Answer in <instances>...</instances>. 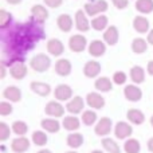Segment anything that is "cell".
I'll list each match as a JSON object with an SVG mask.
<instances>
[{"label": "cell", "instance_id": "obj_8", "mask_svg": "<svg viewBox=\"0 0 153 153\" xmlns=\"http://www.w3.org/2000/svg\"><path fill=\"white\" fill-rule=\"evenodd\" d=\"M45 113L53 118H61L65 116V106L59 101H50L45 108Z\"/></svg>", "mask_w": 153, "mask_h": 153}, {"label": "cell", "instance_id": "obj_9", "mask_svg": "<svg viewBox=\"0 0 153 153\" xmlns=\"http://www.w3.org/2000/svg\"><path fill=\"white\" fill-rule=\"evenodd\" d=\"M85 109V100L81 95H74L69 102L66 103V110L73 116H76L79 113H83Z\"/></svg>", "mask_w": 153, "mask_h": 153}, {"label": "cell", "instance_id": "obj_12", "mask_svg": "<svg viewBox=\"0 0 153 153\" xmlns=\"http://www.w3.org/2000/svg\"><path fill=\"white\" fill-rule=\"evenodd\" d=\"M31 18L40 24H45L48 19V10L43 4H35L31 7Z\"/></svg>", "mask_w": 153, "mask_h": 153}, {"label": "cell", "instance_id": "obj_48", "mask_svg": "<svg viewBox=\"0 0 153 153\" xmlns=\"http://www.w3.org/2000/svg\"><path fill=\"white\" fill-rule=\"evenodd\" d=\"M146 146H148V151L151 152V153H153V137L148 140V143H146Z\"/></svg>", "mask_w": 153, "mask_h": 153}, {"label": "cell", "instance_id": "obj_29", "mask_svg": "<svg viewBox=\"0 0 153 153\" xmlns=\"http://www.w3.org/2000/svg\"><path fill=\"white\" fill-rule=\"evenodd\" d=\"M83 141H85L83 136H82L81 133H78V132H71L69 136H67V138H66L67 146H69V148H71V149L81 148V146L83 145Z\"/></svg>", "mask_w": 153, "mask_h": 153}, {"label": "cell", "instance_id": "obj_31", "mask_svg": "<svg viewBox=\"0 0 153 153\" xmlns=\"http://www.w3.org/2000/svg\"><path fill=\"white\" fill-rule=\"evenodd\" d=\"M108 22L109 19L106 15H98L90 20V24H91V28L95 31H105L108 28Z\"/></svg>", "mask_w": 153, "mask_h": 153}, {"label": "cell", "instance_id": "obj_53", "mask_svg": "<svg viewBox=\"0 0 153 153\" xmlns=\"http://www.w3.org/2000/svg\"><path fill=\"white\" fill-rule=\"evenodd\" d=\"M151 125H152V128H153V116L151 117Z\"/></svg>", "mask_w": 153, "mask_h": 153}, {"label": "cell", "instance_id": "obj_21", "mask_svg": "<svg viewBox=\"0 0 153 153\" xmlns=\"http://www.w3.org/2000/svg\"><path fill=\"white\" fill-rule=\"evenodd\" d=\"M55 73L58 74L59 76H67L70 75L73 70V66H71V62L69 59H65V58H59L58 61L55 62Z\"/></svg>", "mask_w": 153, "mask_h": 153}, {"label": "cell", "instance_id": "obj_45", "mask_svg": "<svg viewBox=\"0 0 153 153\" xmlns=\"http://www.w3.org/2000/svg\"><path fill=\"white\" fill-rule=\"evenodd\" d=\"M7 75V65L4 62H0V79H4Z\"/></svg>", "mask_w": 153, "mask_h": 153}, {"label": "cell", "instance_id": "obj_49", "mask_svg": "<svg viewBox=\"0 0 153 153\" xmlns=\"http://www.w3.org/2000/svg\"><path fill=\"white\" fill-rule=\"evenodd\" d=\"M5 1H7L8 4H11V5H18V4H20L22 3V0H5Z\"/></svg>", "mask_w": 153, "mask_h": 153}, {"label": "cell", "instance_id": "obj_16", "mask_svg": "<svg viewBox=\"0 0 153 153\" xmlns=\"http://www.w3.org/2000/svg\"><path fill=\"white\" fill-rule=\"evenodd\" d=\"M30 89L32 93H35L39 97H47L51 93V86L46 82H40V81H32L30 83Z\"/></svg>", "mask_w": 153, "mask_h": 153}, {"label": "cell", "instance_id": "obj_4", "mask_svg": "<svg viewBox=\"0 0 153 153\" xmlns=\"http://www.w3.org/2000/svg\"><path fill=\"white\" fill-rule=\"evenodd\" d=\"M86 46H87V40L86 36L82 34H75L71 35L69 39V47L73 53H83L86 50Z\"/></svg>", "mask_w": 153, "mask_h": 153}, {"label": "cell", "instance_id": "obj_30", "mask_svg": "<svg viewBox=\"0 0 153 153\" xmlns=\"http://www.w3.org/2000/svg\"><path fill=\"white\" fill-rule=\"evenodd\" d=\"M101 145L108 153H121V148H120L118 143L114 138L110 137H103L101 140Z\"/></svg>", "mask_w": 153, "mask_h": 153}, {"label": "cell", "instance_id": "obj_28", "mask_svg": "<svg viewBox=\"0 0 153 153\" xmlns=\"http://www.w3.org/2000/svg\"><path fill=\"white\" fill-rule=\"evenodd\" d=\"M133 28L138 32V34H146L149 31V20L145 16H136L133 19Z\"/></svg>", "mask_w": 153, "mask_h": 153}, {"label": "cell", "instance_id": "obj_19", "mask_svg": "<svg viewBox=\"0 0 153 153\" xmlns=\"http://www.w3.org/2000/svg\"><path fill=\"white\" fill-rule=\"evenodd\" d=\"M40 126L47 133H58L59 130H61L62 124L58 121V118L50 117V118H43L42 121H40Z\"/></svg>", "mask_w": 153, "mask_h": 153}, {"label": "cell", "instance_id": "obj_11", "mask_svg": "<svg viewBox=\"0 0 153 153\" xmlns=\"http://www.w3.org/2000/svg\"><path fill=\"white\" fill-rule=\"evenodd\" d=\"M31 146V141L26 137V136H22V137H16L11 141V151L13 153H26Z\"/></svg>", "mask_w": 153, "mask_h": 153}, {"label": "cell", "instance_id": "obj_5", "mask_svg": "<svg viewBox=\"0 0 153 153\" xmlns=\"http://www.w3.org/2000/svg\"><path fill=\"white\" fill-rule=\"evenodd\" d=\"M113 129V122L109 117H102L98 120V122L94 126V133L100 137H108V134Z\"/></svg>", "mask_w": 153, "mask_h": 153}, {"label": "cell", "instance_id": "obj_24", "mask_svg": "<svg viewBox=\"0 0 153 153\" xmlns=\"http://www.w3.org/2000/svg\"><path fill=\"white\" fill-rule=\"evenodd\" d=\"M27 73H28V69H27V66L23 62H18V63L12 65L10 67V75L13 79H16V81H20V79L26 78Z\"/></svg>", "mask_w": 153, "mask_h": 153}, {"label": "cell", "instance_id": "obj_39", "mask_svg": "<svg viewBox=\"0 0 153 153\" xmlns=\"http://www.w3.org/2000/svg\"><path fill=\"white\" fill-rule=\"evenodd\" d=\"M12 132L15 133L18 137H22V136H26L27 132H28V125L26 124L24 121H20V120H18V121H15L12 124Z\"/></svg>", "mask_w": 153, "mask_h": 153}, {"label": "cell", "instance_id": "obj_3", "mask_svg": "<svg viewBox=\"0 0 153 153\" xmlns=\"http://www.w3.org/2000/svg\"><path fill=\"white\" fill-rule=\"evenodd\" d=\"M109 10V4L106 0H97V1H90V3H86L83 7V11L86 12V15L89 16H95L101 15V13L106 12Z\"/></svg>", "mask_w": 153, "mask_h": 153}, {"label": "cell", "instance_id": "obj_18", "mask_svg": "<svg viewBox=\"0 0 153 153\" xmlns=\"http://www.w3.org/2000/svg\"><path fill=\"white\" fill-rule=\"evenodd\" d=\"M3 98L8 102H20L22 90L18 86H7L3 90Z\"/></svg>", "mask_w": 153, "mask_h": 153}, {"label": "cell", "instance_id": "obj_41", "mask_svg": "<svg viewBox=\"0 0 153 153\" xmlns=\"http://www.w3.org/2000/svg\"><path fill=\"white\" fill-rule=\"evenodd\" d=\"M12 111H13V108L11 105V102H8V101H1L0 102V116L7 117L10 114H12Z\"/></svg>", "mask_w": 153, "mask_h": 153}, {"label": "cell", "instance_id": "obj_6", "mask_svg": "<svg viewBox=\"0 0 153 153\" xmlns=\"http://www.w3.org/2000/svg\"><path fill=\"white\" fill-rule=\"evenodd\" d=\"M54 97H55V100L59 101V102H65V101L69 102V101L74 97V93H73V89L69 85L61 83L54 90Z\"/></svg>", "mask_w": 153, "mask_h": 153}, {"label": "cell", "instance_id": "obj_40", "mask_svg": "<svg viewBox=\"0 0 153 153\" xmlns=\"http://www.w3.org/2000/svg\"><path fill=\"white\" fill-rule=\"evenodd\" d=\"M11 130H12V128L8 126V124L0 122V141H1V143H4V141H7L8 138H10Z\"/></svg>", "mask_w": 153, "mask_h": 153}, {"label": "cell", "instance_id": "obj_38", "mask_svg": "<svg viewBox=\"0 0 153 153\" xmlns=\"http://www.w3.org/2000/svg\"><path fill=\"white\" fill-rule=\"evenodd\" d=\"M81 121L86 126H91V125H94L97 122V113L93 109L91 110H85L81 116Z\"/></svg>", "mask_w": 153, "mask_h": 153}, {"label": "cell", "instance_id": "obj_27", "mask_svg": "<svg viewBox=\"0 0 153 153\" xmlns=\"http://www.w3.org/2000/svg\"><path fill=\"white\" fill-rule=\"evenodd\" d=\"M94 87L100 93H108L113 89V81L108 76H100V78L95 79Z\"/></svg>", "mask_w": 153, "mask_h": 153}, {"label": "cell", "instance_id": "obj_2", "mask_svg": "<svg viewBox=\"0 0 153 153\" xmlns=\"http://www.w3.org/2000/svg\"><path fill=\"white\" fill-rule=\"evenodd\" d=\"M30 67L36 73H45L51 67V58L46 54H36L30 61Z\"/></svg>", "mask_w": 153, "mask_h": 153}, {"label": "cell", "instance_id": "obj_20", "mask_svg": "<svg viewBox=\"0 0 153 153\" xmlns=\"http://www.w3.org/2000/svg\"><path fill=\"white\" fill-rule=\"evenodd\" d=\"M56 26L62 32H70L74 26V20L69 13H62L56 18Z\"/></svg>", "mask_w": 153, "mask_h": 153}, {"label": "cell", "instance_id": "obj_51", "mask_svg": "<svg viewBox=\"0 0 153 153\" xmlns=\"http://www.w3.org/2000/svg\"><path fill=\"white\" fill-rule=\"evenodd\" d=\"M90 153H103L102 151H98V149H95V151H91Z\"/></svg>", "mask_w": 153, "mask_h": 153}, {"label": "cell", "instance_id": "obj_32", "mask_svg": "<svg viewBox=\"0 0 153 153\" xmlns=\"http://www.w3.org/2000/svg\"><path fill=\"white\" fill-rule=\"evenodd\" d=\"M129 75H130V79H132V82L134 85H140L145 81V70H144L141 66H133L132 69H130Z\"/></svg>", "mask_w": 153, "mask_h": 153}, {"label": "cell", "instance_id": "obj_7", "mask_svg": "<svg viewBox=\"0 0 153 153\" xmlns=\"http://www.w3.org/2000/svg\"><path fill=\"white\" fill-rule=\"evenodd\" d=\"M132 133H133V128L129 122L120 121L114 126V136L118 140H128L132 136Z\"/></svg>", "mask_w": 153, "mask_h": 153}, {"label": "cell", "instance_id": "obj_14", "mask_svg": "<svg viewBox=\"0 0 153 153\" xmlns=\"http://www.w3.org/2000/svg\"><path fill=\"white\" fill-rule=\"evenodd\" d=\"M124 95L129 102H138L143 98V90L136 85H126L124 89Z\"/></svg>", "mask_w": 153, "mask_h": 153}, {"label": "cell", "instance_id": "obj_15", "mask_svg": "<svg viewBox=\"0 0 153 153\" xmlns=\"http://www.w3.org/2000/svg\"><path fill=\"white\" fill-rule=\"evenodd\" d=\"M106 43L102 42V40H91L89 45V47H87V51H89V54L93 56V58H100V56H102L103 54H105L106 51Z\"/></svg>", "mask_w": 153, "mask_h": 153}, {"label": "cell", "instance_id": "obj_25", "mask_svg": "<svg viewBox=\"0 0 153 153\" xmlns=\"http://www.w3.org/2000/svg\"><path fill=\"white\" fill-rule=\"evenodd\" d=\"M126 118L133 125H143L145 122V114L140 109H129L126 111Z\"/></svg>", "mask_w": 153, "mask_h": 153}, {"label": "cell", "instance_id": "obj_52", "mask_svg": "<svg viewBox=\"0 0 153 153\" xmlns=\"http://www.w3.org/2000/svg\"><path fill=\"white\" fill-rule=\"evenodd\" d=\"M65 153H78L76 151H69V152H65Z\"/></svg>", "mask_w": 153, "mask_h": 153}, {"label": "cell", "instance_id": "obj_44", "mask_svg": "<svg viewBox=\"0 0 153 153\" xmlns=\"http://www.w3.org/2000/svg\"><path fill=\"white\" fill-rule=\"evenodd\" d=\"M43 3L48 8H58L63 4V0H43Z\"/></svg>", "mask_w": 153, "mask_h": 153}, {"label": "cell", "instance_id": "obj_50", "mask_svg": "<svg viewBox=\"0 0 153 153\" xmlns=\"http://www.w3.org/2000/svg\"><path fill=\"white\" fill-rule=\"evenodd\" d=\"M36 153H53L50 151V149H40V151H38Z\"/></svg>", "mask_w": 153, "mask_h": 153}, {"label": "cell", "instance_id": "obj_33", "mask_svg": "<svg viewBox=\"0 0 153 153\" xmlns=\"http://www.w3.org/2000/svg\"><path fill=\"white\" fill-rule=\"evenodd\" d=\"M12 20H13L12 13L5 10H0V30H1V32L11 28Z\"/></svg>", "mask_w": 153, "mask_h": 153}, {"label": "cell", "instance_id": "obj_35", "mask_svg": "<svg viewBox=\"0 0 153 153\" xmlns=\"http://www.w3.org/2000/svg\"><path fill=\"white\" fill-rule=\"evenodd\" d=\"M148 40L143 39V38H134L132 42V51L134 54H144L148 50Z\"/></svg>", "mask_w": 153, "mask_h": 153}, {"label": "cell", "instance_id": "obj_22", "mask_svg": "<svg viewBox=\"0 0 153 153\" xmlns=\"http://www.w3.org/2000/svg\"><path fill=\"white\" fill-rule=\"evenodd\" d=\"M47 53H50V55L53 56H61L65 53V45L62 40L53 38L47 42Z\"/></svg>", "mask_w": 153, "mask_h": 153}, {"label": "cell", "instance_id": "obj_46", "mask_svg": "<svg viewBox=\"0 0 153 153\" xmlns=\"http://www.w3.org/2000/svg\"><path fill=\"white\" fill-rule=\"evenodd\" d=\"M146 73L153 76V61H149L148 65H146Z\"/></svg>", "mask_w": 153, "mask_h": 153}, {"label": "cell", "instance_id": "obj_23", "mask_svg": "<svg viewBox=\"0 0 153 153\" xmlns=\"http://www.w3.org/2000/svg\"><path fill=\"white\" fill-rule=\"evenodd\" d=\"M101 63L98 61H89L83 66V74L87 78H97L101 73Z\"/></svg>", "mask_w": 153, "mask_h": 153}, {"label": "cell", "instance_id": "obj_36", "mask_svg": "<svg viewBox=\"0 0 153 153\" xmlns=\"http://www.w3.org/2000/svg\"><path fill=\"white\" fill-rule=\"evenodd\" d=\"M124 151L125 153H140L141 144L136 138H128L124 143Z\"/></svg>", "mask_w": 153, "mask_h": 153}, {"label": "cell", "instance_id": "obj_37", "mask_svg": "<svg viewBox=\"0 0 153 153\" xmlns=\"http://www.w3.org/2000/svg\"><path fill=\"white\" fill-rule=\"evenodd\" d=\"M31 140H32V144H34V145L45 146L48 141V137H47L45 130H35L31 136Z\"/></svg>", "mask_w": 153, "mask_h": 153}, {"label": "cell", "instance_id": "obj_17", "mask_svg": "<svg viewBox=\"0 0 153 153\" xmlns=\"http://www.w3.org/2000/svg\"><path fill=\"white\" fill-rule=\"evenodd\" d=\"M103 42L106 43L108 46H114L117 45L120 39V32H118V28L116 26H109L108 28L103 31Z\"/></svg>", "mask_w": 153, "mask_h": 153}, {"label": "cell", "instance_id": "obj_13", "mask_svg": "<svg viewBox=\"0 0 153 153\" xmlns=\"http://www.w3.org/2000/svg\"><path fill=\"white\" fill-rule=\"evenodd\" d=\"M86 103L93 110H100L105 106V98L97 91H91L86 95Z\"/></svg>", "mask_w": 153, "mask_h": 153}, {"label": "cell", "instance_id": "obj_1", "mask_svg": "<svg viewBox=\"0 0 153 153\" xmlns=\"http://www.w3.org/2000/svg\"><path fill=\"white\" fill-rule=\"evenodd\" d=\"M46 38L43 24L35 22L34 19H30L26 23H18L1 34V40L5 43V47L3 50V61L7 67L18 62L24 61V55L28 51L34 50L38 40H42Z\"/></svg>", "mask_w": 153, "mask_h": 153}, {"label": "cell", "instance_id": "obj_34", "mask_svg": "<svg viewBox=\"0 0 153 153\" xmlns=\"http://www.w3.org/2000/svg\"><path fill=\"white\" fill-rule=\"evenodd\" d=\"M136 10L143 15L153 12V0H136Z\"/></svg>", "mask_w": 153, "mask_h": 153}, {"label": "cell", "instance_id": "obj_10", "mask_svg": "<svg viewBox=\"0 0 153 153\" xmlns=\"http://www.w3.org/2000/svg\"><path fill=\"white\" fill-rule=\"evenodd\" d=\"M75 27L79 32H87L90 28H91V24H90V20L87 19V15L83 10H78L75 12Z\"/></svg>", "mask_w": 153, "mask_h": 153}, {"label": "cell", "instance_id": "obj_47", "mask_svg": "<svg viewBox=\"0 0 153 153\" xmlns=\"http://www.w3.org/2000/svg\"><path fill=\"white\" fill-rule=\"evenodd\" d=\"M146 40H148L149 45H152V46H153V28L148 32V36H146Z\"/></svg>", "mask_w": 153, "mask_h": 153}, {"label": "cell", "instance_id": "obj_43", "mask_svg": "<svg viewBox=\"0 0 153 153\" xmlns=\"http://www.w3.org/2000/svg\"><path fill=\"white\" fill-rule=\"evenodd\" d=\"M113 5L118 10H125V8L129 5V0H111Z\"/></svg>", "mask_w": 153, "mask_h": 153}, {"label": "cell", "instance_id": "obj_42", "mask_svg": "<svg viewBox=\"0 0 153 153\" xmlns=\"http://www.w3.org/2000/svg\"><path fill=\"white\" fill-rule=\"evenodd\" d=\"M111 81H113L114 85H118V86L120 85H125L128 81V75L124 71H116L113 74V79Z\"/></svg>", "mask_w": 153, "mask_h": 153}, {"label": "cell", "instance_id": "obj_26", "mask_svg": "<svg viewBox=\"0 0 153 153\" xmlns=\"http://www.w3.org/2000/svg\"><path fill=\"white\" fill-rule=\"evenodd\" d=\"M81 122L82 121L76 116H73V114H70V116L63 117L62 126H63L66 130H69V132H76V130L81 128Z\"/></svg>", "mask_w": 153, "mask_h": 153}]
</instances>
